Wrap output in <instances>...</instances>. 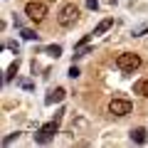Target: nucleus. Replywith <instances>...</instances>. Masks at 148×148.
I'll return each mask as SVG.
<instances>
[{"label":"nucleus","mask_w":148,"mask_h":148,"mask_svg":"<svg viewBox=\"0 0 148 148\" xmlns=\"http://www.w3.org/2000/svg\"><path fill=\"white\" fill-rule=\"evenodd\" d=\"M77 20H79V8L74 5V3H67V5L59 10V15H57V22L62 27H72Z\"/></svg>","instance_id":"f257e3e1"},{"label":"nucleus","mask_w":148,"mask_h":148,"mask_svg":"<svg viewBox=\"0 0 148 148\" xmlns=\"http://www.w3.org/2000/svg\"><path fill=\"white\" fill-rule=\"evenodd\" d=\"M116 67L121 69V72H136L138 67H141V57L138 54H133V52H123V54H119L116 57Z\"/></svg>","instance_id":"f03ea898"},{"label":"nucleus","mask_w":148,"mask_h":148,"mask_svg":"<svg viewBox=\"0 0 148 148\" xmlns=\"http://www.w3.org/2000/svg\"><path fill=\"white\" fill-rule=\"evenodd\" d=\"M25 15L30 17L32 22H42L45 15H47V5H45V3L32 0V3H27V5H25Z\"/></svg>","instance_id":"7ed1b4c3"},{"label":"nucleus","mask_w":148,"mask_h":148,"mask_svg":"<svg viewBox=\"0 0 148 148\" xmlns=\"http://www.w3.org/2000/svg\"><path fill=\"white\" fill-rule=\"evenodd\" d=\"M57 128H59V123H45L42 128H40V131H37V136H35V141L37 143H49L54 138V133H57Z\"/></svg>","instance_id":"20e7f679"},{"label":"nucleus","mask_w":148,"mask_h":148,"mask_svg":"<svg viewBox=\"0 0 148 148\" xmlns=\"http://www.w3.org/2000/svg\"><path fill=\"white\" fill-rule=\"evenodd\" d=\"M109 111L114 116H126V114H131V101L128 99H111Z\"/></svg>","instance_id":"39448f33"},{"label":"nucleus","mask_w":148,"mask_h":148,"mask_svg":"<svg viewBox=\"0 0 148 148\" xmlns=\"http://www.w3.org/2000/svg\"><path fill=\"white\" fill-rule=\"evenodd\" d=\"M111 25H114V17H106V20H101V22H99V25H96V27H94V32H91V35H94V37H96V35H104V32H106V30H109V27H111Z\"/></svg>","instance_id":"423d86ee"},{"label":"nucleus","mask_w":148,"mask_h":148,"mask_svg":"<svg viewBox=\"0 0 148 148\" xmlns=\"http://www.w3.org/2000/svg\"><path fill=\"white\" fill-rule=\"evenodd\" d=\"M146 138H148L146 128H133V131H131V141L133 143H146Z\"/></svg>","instance_id":"0eeeda50"},{"label":"nucleus","mask_w":148,"mask_h":148,"mask_svg":"<svg viewBox=\"0 0 148 148\" xmlns=\"http://www.w3.org/2000/svg\"><path fill=\"white\" fill-rule=\"evenodd\" d=\"M64 99V89H54L52 94L47 96V104H54V101H62Z\"/></svg>","instance_id":"6e6552de"},{"label":"nucleus","mask_w":148,"mask_h":148,"mask_svg":"<svg viewBox=\"0 0 148 148\" xmlns=\"http://www.w3.org/2000/svg\"><path fill=\"white\" fill-rule=\"evenodd\" d=\"M17 67H20V64H17V59H15V62L10 64V69H8V74H5V82H10L12 77H15V74H17Z\"/></svg>","instance_id":"1a4fd4ad"},{"label":"nucleus","mask_w":148,"mask_h":148,"mask_svg":"<svg viewBox=\"0 0 148 148\" xmlns=\"http://www.w3.org/2000/svg\"><path fill=\"white\" fill-rule=\"evenodd\" d=\"M136 91H138V94H143V96L148 99V79H146V82H141V84L136 86Z\"/></svg>","instance_id":"9d476101"},{"label":"nucleus","mask_w":148,"mask_h":148,"mask_svg":"<svg viewBox=\"0 0 148 148\" xmlns=\"http://www.w3.org/2000/svg\"><path fill=\"white\" fill-rule=\"evenodd\" d=\"M47 54H52V57H59V54H62V47H59V45H52V47H47Z\"/></svg>","instance_id":"9b49d317"},{"label":"nucleus","mask_w":148,"mask_h":148,"mask_svg":"<svg viewBox=\"0 0 148 148\" xmlns=\"http://www.w3.org/2000/svg\"><path fill=\"white\" fill-rule=\"evenodd\" d=\"M22 37L25 40H37V32L35 30H22Z\"/></svg>","instance_id":"f8f14e48"},{"label":"nucleus","mask_w":148,"mask_h":148,"mask_svg":"<svg viewBox=\"0 0 148 148\" xmlns=\"http://www.w3.org/2000/svg\"><path fill=\"white\" fill-rule=\"evenodd\" d=\"M69 77H72V79H77V77H79V69L74 67V64H72V67H69Z\"/></svg>","instance_id":"ddd939ff"},{"label":"nucleus","mask_w":148,"mask_h":148,"mask_svg":"<svg viewBox=\"0 0 148 148\" xmlns=\"http://www.w3.org/2000/svg\"><path fill=\"white\" fill-rule=\"evenodd\" d=\"M86 8H89V10H96V8H99V0H86Z\"/></svg>","instance_id":"4468645a"},{"label":"nucleus","mask_w":148,"mask_h":148,"mask_svg":"<svg viewBox=\"0 0 148 148\" xmlns=\"http://www.w3.org/2000/svg\"><path fill=\"white\" fill-rule=\"evenodd\" d=\"M12 141H17V133H15V136H8V138H5V141H3V143H5V146H8V143H12Z\"/></svg>","instance_id":"2eb2a0df"}]
</instances>
